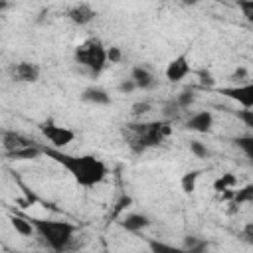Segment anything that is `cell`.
Wrapping results in <instances>:
<instances>
[{"label":"cell","mask_w":253,"mask_h":253,"mask_svg":"<svg viewBox=\"0 0 253 253\" xmlns=\"http://www.w3.org/2000/svg\"><path fill=\"white\" fill-rule=\"evenodd\" d=\"M42 154H45L47 158L57 162L63 170H67L69 176L83 188L99 186L109 174L107 164L93 154H69V152L55 150L49 146H42Z\"/></svg>","instance_id":"6da1fadb"},{"label":"cell","mask_w":253,"mask_h":253,"mask_svg":"<svg viewBox=\"0 0 253 253\" xmlns=\"http://www.w3.org/2000/svg\"><path fill=\"white\" fill-rule=\"evenodd\" d=\"M28 221L32 223L34 231L43 239V243L55 253H63L75 235V225L69 221H63V219L28 217Z\"/></svg>","instance_id":"7a4b0ae2"},{"label":"cell","mask_w":253,"mask_h":253,"mask_svg":"<svg viewBox=\"0 0 253 253\" xmlns=\"http://www.w3.org/2000/svg\"><path fill=\"white\" fill-rule=\"evenodd\" d=\"M73 57L79 65H83L85 69H89L93 75H99L105 65L109 63L107 61V47L105 43L99 40V38H87L83 40L75 51H73Z\"/></svg>","instance_id":"3957f363"},{"label":"cell","mask_w":253,"mask_h":253,"mask_svg":"<svg viewBox=\"0 0 253 253\" xmlns=\"http://www.w3.org/2000/svg\"><path fill=\"white\" fill-rule=\"evenodd\" d=\"M130 130L134 132V140L138 142V150H144L148 146H158L168 134L170 126L168 123H142V125H130Z\"/></svg>","instance_id":"277c9868"},{"label":"cell","mask_w":253,"mask_h":253,"mask_svg":"<svg viewBox=\"0 0 253 253\" xmlns=\"http://www.w3.org/2000/svg\"><path fill=\"white\" fill-rule=\"evenodd\" d=\"M40 132L51 144L49 148H55V150H63L67 144H71L75 140V130H71L69 126H63V125H55L53 121L40 123Z\"/></svg>","instance_id":"5b68a950"},{"label":"cell","mask_w":253,"mask_h":253,"mask_svg":"<svg viewBox=\"0 0 253 253\" xmlns=\"http://www.w3.org/2000/svg\"><path fill=\"white\" fill-rule=\"evenodd\" d=\"M190 73V59H188V49L182 51L180 55H176L174 59L168 61L166 69H164V75L170 83H178L182 79H186Z\"/></svg>","instance_id":"8992f818"},{"label":"cell","mask_w":253,"mask_h":253,"mask_svg":"<svg viewBox=\"0 0 253 253\" xmlns=\"http://www.w3.org/2000/svg\"><path fill=\"white\" fill-rule=\"evenodd\" d=\"M219 93L237 101L243 109H253V83L251 81L243 85H235V87H219Z\"/></svg>","instance_id":"52a82bcc"},{"label":"cell","mask_w":253,"mask_h":253,"mask_svg":"<svg viewBox=\"0 0 253 253\" xmlns=\"http://www.w3.org/2000/svg\"><path fill=\"white\" fill-rule=\"evenodd\" d=\"M36 142L32 138H28L26 134H22V132H16V130H4L2 132V146H4L6 154H12V152H18V150L30 148Z\"/></svg>","instance_id":"ba28073f"},{"label":"cell","mask_w":253,"mask_h":253,"mask_svg":"<svg viewBox=\"0 0 253 253\" xmlns=\"http://www.w3.org/2000/svg\"><path fill=\"white\" fill-rule=\"evenodd\" d=\"M12 79L18 83H36L40 79V67L32 61H20L12 67Z\"/></svg>","instance_id":"9c48e42d"},{"label":"cell","mask_w":253,"mask_h":253,"mask_svg":"<svg viewBox=\"0 0 253 253\" xmlns=\"http://www.w3.org/2000/svg\"><path fill=\"white\" fill-rule=\"evenodd\" d=\"M213 126V115L211 111H198L186 121V128L192 132H210Z\"/></svg>","instance_id":"30bf717a"},{"label":"cell","mask_w":253,"mask_h":253,"mask_svg":"<svg viewBox=\"0 0 253 253\" xmlns=\"http://www.w3.org/2000/svg\"><path fill=\"white\" fill-rule=\"evenodd\" d=\"M67 18L73 24H77V26H85V24H89L95 18V10L89 4H75V6L69 8Z\"/></svg>","instance_id":"8fae6325"},{"label":"cell","mask_w":253,"mask_h":253,"mask_svg":"<svg viewBox=\"0 0 253 253\" xmlns=\"http://www.w3.org/2000/svg\"><path fill=\"white\" fill-rule=\"evenodd\" d=\"M121 225H123V229L136 233V231H142V229H146V227L150 225V217L144 215V213L132 211V213H126V215L121 219Z\"/></svg>","instance_id":"7c38bea8"},{"label":"cell","mask_w":253,"mask_h":253,"mask_svg":"<svg viewBox=\"0 0 253 253\" xmlns=\"http://www.w3.org/2000/svg\"><path fill=\"white\" fill-rule=\"evenodd\" d=\"M130 79H132V83H134L136 89H148L154 83V75L144 65H134L130 69Z\"/></svg>","instance_id":"4fadbf2b"},{"label":"cell","mask_w":253,"mask_h":253,"mask_svg":"<svg viewBox=\"0 0 253 253\" xmlns=\"http://www.w3.org/2000/svg\"><path fill=\"white\" fill-rule=\"evenodd\" d=\"M81 99L85 103H93V105H109L111 103V95L101 87H87L81 93Z\"/></svg>","instance_id":"5bb4252c"},{"label":"cell","mask_w":253,"mask_h":253,"mask_svg":"<svg viewBox=\"0 0 253 253\" xmlns=\"http://www.w3.org/2000/svg\"><path fill=\"white\" fill-rule=\"evenodd\" d=\"M148 247H150V253H186L184 247H178L160 239H148Z\"/></svg>","instance_id":"9a60e30c"},{"label":"cell","mask_w":253,"mask_h":253,"mask_svg":"<svg viewBox=\"0 0 253 253\" xmlns=\"http://www.w3.org/2000/svg\"><path fill=\"white\" fill-rule=\"evenodd\" d=\"M10 223H12L14 231L20 233V235H24V237H30V235L34 233V227H32V223L28 221V217H22V215H10Z\"/></svg>","instance_id":"2e32d148"},{"label":"cell","mask_w":253,"mask_h":253,"mask_svg":"<svg viewBox=\"0 0 253 253\" xmlns=\"http://www.w3.org/2000/svg\"><path fill=\"white\" fill-rule=\"evenodd\" d=\"M198 178H200V172H196V170H190V172L182 174V178H180V190L184 194H192L196 190Z\"/></svg>","instance_id":"e0dca14e"},{"label":"cell","mask_w":253,"mask_h":253,"mask_svg":"<svg viewBox=\"0 0 253 253\" xmlns=\"http://www.w3.org/2000/svg\"><path fill=\"white\" fill-rule=\"evenodd\" d=\"M237 186V178L233 176V174H229V172H225V174H221L215 182H213V188H215V192H227V190H233Z\"/></svg>","instance_id":"ac0fdd59"},{"label":"cell","mask_w":253,"mask_h":253,"mask_svg":"<svg viewBox=\"0 0 253 253\" xmlns=\"http://www.w3.org/2000/svg\"><path fill=\"white\" fill-rule=\"evenodd\" d=\"M40 154H42V146L34 144V146H30V148H24V150L12 152V154H8V156H10V158H14V160H32V158H38Z\"/></svg>","instance_id":"d6986e66"},{"label":"cell","mask_w":253,"mask_h":253,"mask_svg":"<svg viewBox=\"0 0 253 253\" xmlns=\"http://www.w3.org/2000/svg\"><path fill=\"white\" fill-rule=\"evenodd\" d=\"M186 253H208V243L204 239H194V237H188L186 239V247H184Z\"/></svg>","instance_id":"ffe728a7"},{"label":"cell","mask_w":253,"mask_h":253,"mask_svg":"<svg viewBox=\"0 0 253 253\" xmlns=\"http://www.w3.org/2000/svg\"><path fill=\"white\" fill-rule=\"evenodd\" d=\"M233 142L245 152L247 158H253V136H237Z\"/></svg>","instance_id":"44dd1931"},{"label":"cell","mask_w":253,"mask_h":253,"mask_svg":"<svg viewBox=\"0 0 253 253\" xmlns=\"http://www.w3.org/2000/svg\"><path fill=\"white\" fill-rule=\"evenodd\" d=\"M188 148H190V152H192L194 156H198V158H208V154H210L208 146H206L204 142H200V140H190V142H188Z\"/></svg>","instance_id":"7402d4cb"},{"label":"cell","mask_w":253,"mask_h":253,"mask_svg":"<svg viewBox=\"0 0 253 253\" xmlns=\"http://www.w3.org/2000/svg\"><path fill=\"white\" fill-rule=\"evenodd\" d=\"M194 91H190V89H186V91H182L178 97H176V105H178V109H188L192 103H194Z\"/></svg>","instance_id":"603a6c76"},{"label":"cell","mask_w":253,"mask_h":253,"mask_svg":"<svg viewBox=\"0 0 253 253\" xmlns=\"http://www.w3.org/2000/svg\"><path fill=\"white\" fill-rule=\"evenodd\" d=\"M251 200H253V186L251 184H247L245 188L237 190V194H235V202L237 204H245V202H251Z\"/></svg>","instance_id":"cb8c5ba5"},{"label":"cell","mask_w":253,"mask_h":253,"mask_svg":"<svg viewBox=\"0 0 253 253\" xmlns=\"http://www.w3.org/2000/svg\"><path fill=\"white\" fill-rule=\"evenodd\" d=\"M237 117L245 123L247 128H253V111H251V109H241V111H237Z\"/></svg>","instance_id":"d4e9b609"},{"label":"cell","mask_w":253,"mask_h":253,"mask_svg":"<svg viewBox=\"0 0 253 253\" xmlns=\"http://www.w3.org/2000/svg\"><path fill=\"white\" fill-rule=\"evenodd\" d=\"M121 49L119 47H107V61H111V63H119L121 61Z\"/></svg>","instance_id":"484cf974"},{"label":"cell","mask_w":253,"mask_h":253,"mask_svg":"<svg viewBox=\"0 0 253 253\" xmlns=\"http://www.w3.org/2000/svg\"><path fill=\"white\" fill-rule=\"evenodd\" d=\"M117 89H119L121 93H125V95H126V93H132V91H134L136 87H134V83H132V79L128 77V79H125V81H121Z\"/></svg>","instance_id":"4316f807"},{"label":"cell","mask_w":253,"mask_h":253,"mask_svg":"<svg viewBox=\"0 0 253 253\" xmlns=\"http://www.w3.org/2000/svg\"><path fill=\"white\" fill-rule=\"evenodd\" d=\"M148 111H150V103H136V105H132V113L134 115H144Z\"/></svg>","instance_id":"83f0119b"},{"label":"cell","mask_w":253,"mask_h":253,"mask_svg":"<svg viewBox=\"0 0 253 253\" xmlns=\"http://www.w3.org/2000/svg\"><path fill=\"white\" fill-rule=\"evenodd\" d=\"M239 6L245 10V16H247V18H251V12H253V2H241Z\"/></svg>","instance_id":"f1b7e54d"},{"label":"cell","mask_w":253,"mask_h":253,"mask_svg":"<svg viewBox=\"0 0 253 253\" xmlns=\"http://www.w3.org/2000/svg\"><path fill=\"white\" fill-rule=\"evenodd\" d=\"M231 77H247V69H243V67H239V69H235V73L231 75Z\"/></svg>","instance_id":"f546056e"},{"label":"cell","mask_w":253,"mask_h":253,"mask_svg":"<svg viewBox=\"0 0 253 253\" xmlns=\"http://www.w3.org/2000/svg\"><path fill=\"white\" fill-rule=\"evenodd\" d=\"M51 253H55V251H51Z\"/></svg>","instance_id":"4dcf8cb0"}]
</instances>
